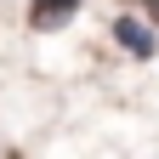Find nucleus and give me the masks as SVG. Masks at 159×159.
Returning <instances> with one entry per match:
<instances>
[{"label": "nucleus", "instance_id": "nucleus-1", "mask_svg": "<svg viewBox=\"0 0 159 159\" xmlns=\"http://www.w3.org/2000/svg\"><path fill=\"white\" fill-rule=\"evenodd\" d=\"M114 40H119L131 57H153V51H159L153 29H148V23H136V17H114Z\"/></svg>", "mask_w": 159, "mask_h": 159}, {"label": "nucleus", "instance_id": "nucleus-2", "mask_svg": "<svg viewBox=\"0 0 159 159\" xmlns=\"http://www.w3.org/2000/svg\"><path fill=\"white\" fill-rule=\"evenodd\" d=\"M74 17H80V0H34V6H29V23L34 29H63V23H74Z\"/></svg>", "mask_w": 159, "mask_h": 159}, {"label": "nucleus", "instance_id": "nucleus-3", "mask_svg": "<svg viewBox=\"0 0 159 159\" xmlns=\"http://www.w3.org/2000/svg\"><path fill=\"white\" fill-rule=\"evenodd\" d=\"M142 6H148V17H153V23H159V0H142Z\"/></svg>", "mask_w": 159, "mask_h": 159}]
</instances>
